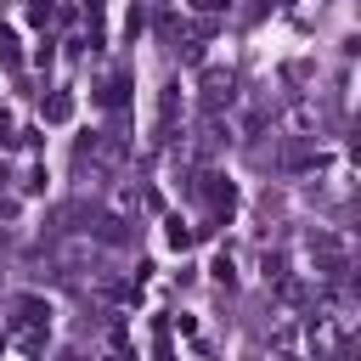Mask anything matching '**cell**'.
Returning <instances> with one entry per match:
<instances>
[{"instance_id":"6da1fadb","label":"cell","mask_w":361,"mask_h":361,"mask_svg":"<svg viewBox=\"0 0 361 361\" xmlns=\"http://www.w3.org/2000/svg\"><path fill=\"white\" fill-rule=\"evenodd\" d=\"M192 6H203V11H214V6H220V0H192Z\"/></svg>"}]
</instances>
